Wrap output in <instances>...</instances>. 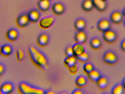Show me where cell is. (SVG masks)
I'll return each instance as SVG.
<instances>
[{"instance_id": "1", "label": "cell", "mask_w": 125, "mask_h": 94, "mask_svg": "<svg viewBox=\"0 0 125 94\" xmlns=\"http://www.w3.org/2000/svg\"><path fill=\"white\" fill-rule=\"evenodd\" d=\"M30 58L34 64L41 69L47 71L48 68V61L45 55L39 49L31 46L28 48Z\"/></svg>"}, {"instance_id": "2", "label": "cell", "mask_w": 125, "mask_h": 94, "mask_svg": "<svg viewBox=\"0 0 125 94\" xmlns=\"http://www.w3.org/2000/svg\"><path fill=\"white\" fill-rule=\"evenodd\" d=\"M18 91L23 94H43L45 91L43 89L31 85L27 82H21L18 86Z\"/></svg>"}, {"instance_id": "3", "label": "cell", "mask_w": 125, "mask_h": 94, "mask_svg": "<svg viewBox=\"0 0 125 94\" xmlns=\"http://www.w3.org/2000/svg\"><path fill=\"white\" fill-rule=\"evenodd\" d=\"M103 59L106 64L112 65L115 64L117 62L118 57L114 52L112 50H108L104 54Z\"/></svg>"}, {"instance_id": "4", "label": "cell", "mask_w": 125, "mask_h": 94, "mask_svg": "<svg viewBox=\"0 0 125 94\" xmlns=\"http://www.w3.org/2000/svg\"><path fill=\"white\" fill-rule=\"evenodd\" d=\"M55 18L52 16H47L42 18L39 22V26L42 28L47 29L50 28L54 23Z\"/></svg>"}, {"instance_id": "5", "label": "cell", "mask_w": 125, "mask_h": 94, "mask_svg": "<svg viewBox=\"0 0 125 94\" xmlns=\"http://www.w3.org/2000/svg\"><path fill=\"white\" fill-rule=\"evenodd\" d=\"M103 37L105 41L109 43H112L116 40L117 35L115 31L110 29L103 32Z\"/></svg>"}, {"instance_id": "6", "label": "cell", "mask_w": 125, "mask_h": 94, "mask_svg": "<svg viewBox=\"0 0 125 94\" xmlns=\"http://www.w3.org/2000/svg\"><path fill=\"white\" fill-rule=\"evenodd\" d=\"M30 22L28 14L26 13H23L20 14L16 20L17 26L21 28L27 26Z\"/></svg>"}, {"instance_id": "7", "label": "cell", "mask_w": 125, "mask_h": 94, "mask_svg": "<svg viewBox=\"0 0 125 94\" xmlns=\"http://www.w3.org/2000/svg\"><path fill=\"white\" fill-rule=\"evenodd\" d=\"M14 86L11 82H6L3 83L0 87V94H9L14 91Z\"/></svg>"}, {"instance_id": "8", "label": "cell", "mask_w": 125, "mask_h": 94, "mask_svg": "<svg viewBox=\"0 0 125 94\" xmlns=\"http://www.w3.org/2000/svg\"><path fill=\"white\" fill-rule=\"evenodd\" d=\"M97 27L99 31L103 32L111 29V22L108 19L103 18L98 21Z\"/></svg>"}, {"instance_id": "9", "label": "cell", "mask_w": 125, "mask_h": 94, "mask_svg": "<svg viewBox=\"0 0 125 94\" xmlns=\"http://www.w3.org/2000/svg\"><path fill=\"white\" fill-rule=\"evenodd\" d=\"M30 22L36 23L39 20L41 14L38 10L32 9L27 13Z\"/></svg>"}, {"instance_id": "10", "label": "cell", "mask_w": 125, "mask_h": 94, "mask_svg": "<svg viewBox=\"0 0 125 94\" xmlns=\"http://www.w3.org/2000/svg\"><path fill=\"white\" fill-rule=\"evenodd\" d=\"M110 19L112 23L115 24H118L122 21L123 15L122 13L118 11H115L111 14Z\"/></svg>"}, {"instance_id": "11", "label": "cell", "mask_w": 125, "mask_h": 94, "mask_svg": "<svg viewBox=\"0 0 125 94\" xmlns=\"http://www.w3.org/2000/svg\"><path fill=\"white\" fill-rule=\"evenodd\" d=\"M19 36L18 31L14 28L10 29L6 33V37L10 41H14L18 38Z\"/></svg>"}, {"instance_id": "12", "label": "cell", "mask_w": 125, "mask_h": 94, "mask_svg": "<svg viewBox=\"0 0 125 94\" xmlns=\"http://www.w3.org/2000/svg\"><path fill=\"white\" fill-rule=\"evenodd\" d=\"M94 7L100 12H104L106 9L107 4L104 0H92Z\"/></svg>"}, {"instance_id": "13", "label": "cell", "mask_w": 125, "mask_h": 94, "mask_svg": "<svg viewBox=\"0 0 125 94\" xmlns=\"http://www.w3.org/2000/svg\"><path fill=\"white\" fill-rule=\"evenodd\" d=\"M76 42L84 44L86 42L87 39V35L84 31H78L75 36Z\"/></svg>"}, {"instance_id": "14", "label": "cell", "mask_w": 125, "mask_h": 94, "mask_svg": "<svg viewBox=\"0 0 125 94\" xmlns=\"http://www.w3.org/2000/svg\"><path fill=\"white\" fill-rule=\"evenodd\" d=\"M72 47L73 50L74 55L76 57L86 52V49L83 44L76 43Z\"/></svg>"}, {"instance_id": "15", "label": "cell", "mask_w": 125, "mask_h": 94, "mask_svg": "<svg viewBox=\"0 0 125 94\" xmlns=\"http://www.w3.org/2000/svg\"><path fill=\"white\" fill-rule=\"evenodd\" d=\"M50 0H39L37 3L38 9L42 12L48 11L50 8Z\"/></svg>"}, {"instance_id": "16", "label": "cell", "mask_w": 125, "mask_h": 94, "mask_svg": "<svg viewBox=\"0 0 125 94\" xmlns=\"http://www.w3.org/2000/svg\"><path fill=\"white\" fill-rule=\"evenodd\" d=\"M49 36L47 34L43 33L40 35L37 39V43L40 46L44 47L47 45L49 41Z\"/></svg>"}, {"instance_id": "17", "label": "cell", "mask_w": 125, "mask_h": 94, "mask_svg": "<svg viewBox=\"0 0 125 94\" xmlns=\"http://www.w3.org/2000/svg\"><path fill=\"white\" fill-rule=\"evenodd\" d=\"M52 10L55 14L61 15L64 13L65 10V7L62 3L57 2L53 5Z\"/></svg>"}, {"instance_id": "18", "label": "cell", "mask_w": 125, "mask_h": 94, "mask_svg": "<svg viewBox=\"0 0 125 94\" xmlns=\"http://www.w3.org/2000/svg\"><path fill=\"white\" fill-rule=\"evenodd\" d=\"M13 48L10 44H6L1 46V54L4 57H7L11 54Z\"/></svg>"}, {"instance_id": "19", "label": "cell", "mask_w": 125, "mask_h": 94, "mask_svg": "<svg viewBox=\"0 0 125 94\" xmlns=\"http://www.w3.org/2000/svg\"><path fill=\"white\" fill-rule=\"evenodd\" d=\"M97 86L99 89L104 90L108 86V78L105 76H101L96 82Z\"/></svg>"}, {"instance_id": "20", "label": "cell", "mask_w": 125, "mask_h": 94, "mask_svg": "<svg viewBox=\"0 0 125 94\" xmlns=\"http://www.w3.org/2000/svg\"><path fill=\"white\" fill-rule=\"evenodd\" d=\"M87 79L83 75L78 76L75 80V85L78 88H82L86 86L87 83Z\"/></svg>"}, {"instance_id": "21", "label": "cell", "mask_w": 125, "mask_h": 94, "mask_svg": "<svg viewBox=\"0 0 125 94\" xmlns=\"http://www.w3.org/2000/svg\"><path fill=\"white\" fill-rule=\"evenodd\" d=\"M89 80L93 82H96L102 76L100 71L97 69H94L87 74Z\"/></svg>"}, {"instance_id": "22", "label": "cell", "mask_w": 125, "mask_h": 94, "mask_svg": "<svg viewBox=\"0 0 125 94\" xmlns=\"http://www.w3.org/2000/svg\"><path fill=\"white\" fill-rule=\"evenodd\" d=\"M74 26L78 31H84L86 27V21L82 18H79L75 21Z\"/></svg>"}, {"instance_id": "23", "label": "cell", "mask_w": 125, "mask_h": 94, "mask_svg": "<svg viewBox=\"0 0 125 94\" xmlns=\"http://www.w3.org/2000/svg\"><path fill=\"white\" fill-rule=\"evenodd\" d=\"M92 0H84L82 3V8L86 12H90L94 8Z\"/></svg>"}, {"instance_id": "24", "label": "cell", "mask_w": 125, "mask_h": 94, "mask_svg": "<svg viewBox=\"0 0 125 94\" xmlns=\"http://www.w3.org/2000/svg\"><path fill=\"white\" fill-rule=\"evenodd\" d=\"M77 58L75 55L66 57L64 60V64L68 68L71 66L76 64Z\"/></svg>"}, {"instance_id": "25", "label": "cell", "mask_w": 125, "mask_h": 94, "mask_svg": "<svg viewBox=\"0 0 125 94\" xmlns=\"http://www.w3.org/2000/svg\"><path fill=\"white\" fill-rule=\"evenodd\" d=\"M90 45L94 49H98L100 48L102 45V42L99 38L94 37L90 41Z\"/></svg>"}, {"instance_id": "26", "label": "cell", "mask_w": 125, "mask_h": 94, "mask_svg": "<svg viewBox=\"0 0 125 94\" xmlns=\"http://www.w3.org/2000/svg\"><path fill=\"white\" fill-rule=\"evenodd\" d=\"M124 91V88L122 83H117L114 86L111 90L112 94H122Z\"/></svg>"}, {"instance_id": "27", "label": "cell", "mask_w": 125, "mask_h": 94, "mask_svg": "<svg viewBox=\"0 0 125 94\" xmlns=\"http://www.w3.org/2000/svg\"><path fill=\"white\" fill-rule=\"evenodd\" d=\"M83 69L84 72L87 74H88L93 69H94V65L92 63L87 62L85 63L84 64Z\"/></svg>"}, {"instance_id": "28", "label": "cell", "mask_w": 125, "mask_h": 94, "mask_svg": "<svg viewBox=\"0 0 125 94\" xmlns=\"http://www.w3.org/2000/svg\"><path fill=\"white\" fill-rule=\"evenodd\" d=\"M89 54L86 52L83 53L76 57L77 60L82 63H86L89 60Z\"/></svg>"}, {"instance_id": "29", "label": "cell", "mask_w": 125, "mask_h": 94, "mask_svg": "<svg viewBox=\"0 0 125 94\" xmlns=\"http://www.w3.org/2000/svg\"><path fill=\"white\" fill-rule=\"evenodd\" d=\"M16 57L17 60L19 62L22 61L25 58V52L23 50L18 49L17 50L16 53Z\"/></svg>"}, {"instance_id": "30", "label": "cell", "mask_w": 125, "mask_h": 94, "mask_svg": "<svg viewBox=\"0 0 125 94\" xmlns=\"http://www.w3.org/2000/svg\"><path fill=\"white\" fill-rule=\"evenodd\" d=\"M68 68L70 73L73 75L76 74L78 72V66L76 64L68 67Z\"/></svg>"}, {"instance_id": "31", "label": "cell", "mask_w": 125, "mask_h": 94, "mask_svg": "<svg viewBox=\"0 0 125 94\" xmlns=\"http://www.w3.org/2000/svg\"><path fill=\"white\" fill-rule=\"evenodd\" d=\"M65 54L67 57L74 55V52L72 46H69L66 48L65 50Z\"/></svg>"}, {"instance_id": "32", "label": "cell", "mask_w": 125, "mask_h": 94, "mask_svg": "<svg viewBox=\"0 0 125 94\" xmlns=\"http://www.w3.org/2000/svg\"><path fill=\"white\" fill-rule=\"evenodd\" d=\"M6 70L5 65L1 63H0V76L3 74Z\"/></svg>"}, {"instance_id": "33", "label": "cell", "mask_w": 125, "mask_h": 94, "mask_svg": "<svg viewBox=\"0 0 125 94\" xmlns=\"http://www.w3.org/2000/svg\"><path fill=\"white\" fill-rule=\"evenodd\" d=\"M83 94V92L81 89V88H78V89H75L73 92L72 94Z\"/></svg>"}, {"instance_id": "34", "label": "cell", "mask_w": 125, "mask_h": 94, "mask_svg": "<svg viewBox=\"0 0 125 94\" xmlns=\"http://www.w3.org/2000/svg\"><path fill=\"white\" fill-rule=\"evenodd\" d=\"M120 47L123 51L125 52V39H124L121 42Z\"/></svg>"}, {"instance_id": "35", "label": "cell", "mask_w": 125, "mask_h": 94, "mask_svg": "<svg viewBox=\"0 0 125 94\" xmlns=\"http://www.w3.org/2000/svg\"><path fill=\"white\" fill-rule=\"evenodd\" d=\"M122 84L123 86V88H124V91H125V77L123 80Z\"/></svg>"}, {"instance_id": "36", "label": "cell", "mask_w": 125, "mask_h": 94, "mask_svg": "<svg viewBox=\"0 0 125 94\" xmlns=\"http://www.w3.org/2000/svg\"><path fill=\"white\" fill-rule=\"evenodd\" d=\"M45 94H55V93L53 91H45Z\"/></svg>"}, {"instance_id": "37", "label": "cell", "mask_w": 125, "mask_h": 94, "mask_svg": "<svg viewBox=\"0 0 125 94\" xmlns=\"http://www.w3.org/2000/svg\"><path fill=\"white\" fill-rule=\"evenodd\" d=\"M122 13L123 16L125 17V7L123 9V10Z\"/></svg>"}, {"instance_id": "38", "label": "cell", "mask_w": 125, "mask_h": 94, "mask_svg": "<svg viewBox=\"0 0 125 94\" xmlns=\"http://www.w3.org/2000/svg\"><path fill=\"white\" fill-rule=\"evenodd\" d=\"M1 46H0V54H1Z\"/></svg>"}, {"instance_id": "39", "label": "cell", "mask_w": 125, "mask_h": 94, "mask_svg": "<svg viewBox=\"0 0 125 94\" xmlns=\"http://www.w3.org/2000/svg\"><path fill=\"white\" fill-rule=\"evenodd\" d=\"M124 26H125V21H124Z\"/></svg>"}, {"instance_id": "40", "label": "cell", "mask_w": 125, "mask_h": 94, "mask_svg": "<svg viewBox=\"0 0 125 94\" xmlns=\"http://www.w3.org/2000/svg\"><path fill=\"white\" fill-rule=\"evenodd\" d=\"M104 0L106 1L107 0Z\"/></svg>"}]
</instances>
